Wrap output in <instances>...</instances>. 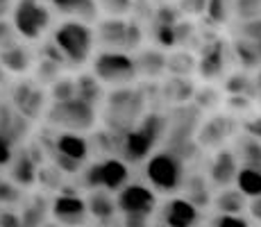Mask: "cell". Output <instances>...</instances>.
<instances>
[{
    "mask_svg": "<svg viewBox=\"0 0 261 227\" xmlns=\"http://www.w3.org/2000/svg\"><path fill=\"white\" fill-rule=\"evenodd\" d=\"M168 134V118L157 112H145L143 118L118 136V157L127 164L145 161L154 153L157 141H162Z\"/></svg>",
    "mask_w": 261,
    "mask_h": 227,
    "instance_id": "6da1fadb",
    "label": "cell"
},
{
    "mask_svg": "<svg viewBox=\"0 0 261 227\" xmlns=\"http://www.w3.org/2000/svg\"><path fill=\"white\" fill-rule=\"evenodd\" d=\"M53 41L64 55L68 66H84L93 59V50L98 48L95 41V28L93 23L77 21V18H64L62 23L55 28Z\"/></svg>",
    "mask_w": 261,
    "mask_h": 227,
    "instance_id": "7a4b0ae2",
    "label": "cell"
},
{
    "mask_svg": "<svg viewBox=\"0 0 261 227\" xmlns=\"http://www.w3.org/2000/svg\"><path fill=\"white\" fill-rule=\"evenodd\" d=\"M105 120L107 130L114 134H125L132 130L145 114L143 105V91H137L132 87H118L105 98Z\"/></svg>",
    "mask_w": 261,
    "mask_h": 227,
    "instance_id": "3957f363",
    "label": "cell"
},
{
    "mask_svg": "<svg viewBox=\"0 0 261 227\" xmlns=\"http://www.w3.org/2000/svg\"><path fill=\"white\" fill-rule=\"evenodd\" d=\"M91 70L105 87H132L141 75L137 68V57L125 50H100L91 59Z\"/></svg>",
    "mask_w": 261,
    "mask_h": 227,
    "instance_id": "277c9868",
    "label": "cell"
},
{
    "mask_svg": "<svg viewBox=\"0 0 261 227\" xmlns=\"http://www.w3.org/2000/svg\"><path fill=\"white\" fill-rule=\"evenodd\" d=\"M145 180L159 193H175L187 182V164L175 150H159L145 159Z\"/></svg>",
    "mask_w": 261,
    "mask_h": 227,
    "instance_id": "5b68a950",
    "label": "cell"
},
{
    "mask_svg": "<svg viewBox=\"0 0 261 227\" xmlns=\"http://www.w3.org/2000/svg\"><path fill=\"white\" fill-rule=\"evenodd\" d=\"M9 18L23 41H39L53 25V9L46 0H16Z\"/></svg>",
    "mask_w": 261,
    "mask_h": 227,
    "instance_id": "8992f818",
    "label": "cell"
},
{
    "mask_svg": "<svg viewBox=\"0 0 261 227\" xmlns=\"http://www.w3.org/2000/svg\"><path fill=\"white\" fill-rule=\"evenodd\" d=\"M93 28H95V41H98L100 50H125V53H134L141 45V39H143V30L132 18L105 16Z\"/></svg>",
    "mask_w": 261,
    "mask_h": 227,
    "instance_id": "52a82bcc",
    "label": "cell"
},
{
    "mask_svg": "<svg viewBox=\"0 0 261 227\" xmlns=\"http://www.w3.org/2000/svg\"><path fill=\"white\" fill-rule=\"evenodd\" d=\"M46 120L50 125L66 132H89L98 123V107L84 103L80 98H71L66 103H50L46 109Z\"/></svg>",
    "mask_w": 261,
    "mask_h": 227,
    "instance_id": "ba28073f",
    "label": "cell"
},
{
    "mask_svg": "<svg viewBox=\"0 0 261 227\" xmlns=\"http://www.w3.org/2000/svg\"><path fill=\"white\" fill-rule=\"evenodd\" d=\"M82 184L91 191L102 189L109 193H118L125 184H129V164L120 157L98 159L82 170Z\"/></svg>",
    "mask_w": 261,
    "mask_h": 227,
    "instance_id": "9c48e42d",
    "label": "cell"
},
{
    "mask_svg": "<svg viewBox=\"0 0 261 227\" xmlns=\"http://www.w3.org/2000/svg\"><path fill=\"white\" fill-rule=\"evenodd\" d=\"M89 153H91V143L82 132L59 130V134L53 139V164L64 173H80Z\"/></svg>",
    "mask_w": 261,
    "mask_h": 227,
    "instance_id": "30bf717a",
    "label": "cell"
},
{
    "mask_svg": "<svg viewBox=\"0 0 261 227\" xmlns=\"http://www.w3.org/2000/svg\"><path fill=\"white\" fill-rule=\"evenodd\" d=\"M118 214L123 216H152L157 209V193L145 184H125L116 193Z\"/></svg>",
    "mask_w": 261,
    "mask_h": 227,
    "instance_id": "8fae6325",
    "label": "cell"
},
{
    "mask_svg": "<svg viewBox=\"0 0 261 227\" xmlns=\"http://www.w3.org/2000/svg\"><path fill=\"white\" fill-rule=\"evenodd\" d=\"M48 91H43L41 82L37 80H21L12 89V107L18 109L25 118H39L46 114Z\"/></svg>",
    "mask_w": 261,
    "mask_h": 227,
    "instance_id": "7c38bea8",
    "label": "cell"
},
{
    "mask_svg": "<svg viewBox=\"0 0 261 227\" xmlns=\"http://www.w3.org/2000/svg\"><path fill=\"white\" fill-rule=\"evenodd\" d=\"M50 214L55 216V220H57L59 225L80 227L87 223L89 207H87V200L80 198L77 193H73V191H62V193L53 200Z\"/></svg>",
    "mask_w": 261,
    "mask_h": 227,
    "instance_id": "4fadbf2b",
    "label": "cell"
},
{
    "mask_svg": "<svg viewBox=\"0 0 261 227\" xmlns=\"http://www.w3.org/2000/svg\"><path fill=\"white\" fill-rule=\"evenodd\" d=\"M200 207H195L187 198H170L159 209L157 227H198Z\"/></svg>",
    "mask_w": 261,
    "mask_h": 227,
    "instance_id": "5bb4252c",
    "label": "cell"
},
{
    "mask_svg": "<svg viewBox=\"0 0 261 227\" xmlns=\"http://www.w3.org/2000/svg\"><path fill=\"white\" fill-rule=\"evenodd\" d=\"M239 170H241V161L237 157V153H234V148H218L212 161H209L207 178L214 186L225 189V186L237 182Z\"/></svg>",
    "mask_w": 261,
    "mask_h": 227,
    "instance_id": "9a60e30c",
    "label": "cell"
},
{
    "mask_svg": "<svg viewBox=\"0 0 261 227\" xmlns=\"http://www.w3.org/2000/svg\"><path fill=\"white\" fill-rule=\"evenodd\" d=\"M234 118L225 114H216L209 120H204L198 128V143L204 145V148H225V141L234 134Z\"/></svg>",
    "mask_w": 261,
    "mask_h": 227,
    "instance_id": "2e32d148",
    "label": "cell"
},
{
    "mask_svg": "<svg viewBox=\"0 0 261 227\" xmlns=\"http://www.w3.org/2000/svg\"><path fill=\"white\" fill-rule=\"evenodd\" d=\"M225 64H227V45L218 39L209 41L198 55V73L209 82L225 73Z\"/></svg>",
    "mask_w": 261,
    "mask_h": 227,
    "instance_id": "e0dca14e",
    "label": "cell"
},
{
    "mask_svg": "<svg viewBox=\"0 0 261 227\" xmlns=\"http://www.w3.org/2000/svg\"><path fill=\"white\" fill-rule=\"evenodd\" d=\"M39 161H41L39 155L30 153V150H18L14 161L9 164V178L18 186H32L34 182H39V170H41Z\"/></svg>",
    "mask_w": 261,
    "mask_h": 227,
    "instance_id": "ac0fdd59",
    "label": "cell"
},
{
    "mask_svg": "<svg viewBox=\"0 0 261 227\" xmlns=\"http://www.w3.org/2000/svg\"><path fill=\"white\" fill-rule=\"evenodd\" d=\"M0 62H3V68L7 70V75H25L32 68L34 57L28 45L16 41V43L0 50Z\"/></svg>",
    "mask_w": 261,
    "mask_h": 227,
    "instance_id": "d6986e66",
    "label": "cell"
},
{
    "mask_svg": "<svg viewBox=\"0 0 261 227\" xmlns=\"http://www.w3.org/2000/svg\"><path fill=\"white\" fill-rule=\"evenodd\" d=\"M53 9L68 18H77V21L91 23L100 16L98 0H46Z\"/></svg>",
    "mask_w": 261,
    "mask_h": 227,
    "instance_id": "ffe728a7",
    "label": "cell"
},
{
    "mask_svg": "<svg viewBox=\"0 0 261 227\" xmlns=\"http://www.w3.org/2000/svg\"><path fill=\"white\" fill-rule=\"evenodd\" d=\"M87 207H89V214H91L95 220H100V223H109V220H114V216L118 214L116 198H112V193L102 191V189H95L89 193Z\"/></svg>",
    "mask_w": 261,
    "mask_h": 227,
    "instance_id": "44dd1931",
    "label": "cell"
},
{
    "mask_svg": "<svg viewBox=\"0 0 261 227\" xmlns=\"http://www.w3.org/2000/svg\"><path fill=\"white\" fill-rule=\"evenodd\" d=\"M137 68L141 78H159L168 70V55L157 48L141 50L137 55Z\"/></svg>",
    "mask_w": 261,
    "mask_h": 227,
    "instance_id": "7402d4cb",
    "label": "cell"
},
{
    "mask_svg": "<svg viewBox=\"0 0 261 227\" xmlns=\"http://www.w3.org/2000/svg\"><path fill=\"white\" fill-rule=\"evenodd\" d=\"M75 82H77V98L80 100L93 105V107H98L100 103H105V98H107V95H105V84L95 78L93 70L75 75Z\"/></svg>",
    "mask_w": 261,
    "mask_h": 227,
    "instance_id": "603a6c76",
    "label": "cell"
},
{
    "mask_svg": "<svg viewBox=\"0 0 261 227\" xmlns=\"http://www.w3.org/2000/svg\"><path fill=\"white\" fill-rule=\"evenodd\" d=\"M234 153L241 161V166H250V168H261V141L250 134H241L234 141Z\"/></svg>",
    "mask_w": 261,
    "mask_h": 227,
    "instance_id": "cb8c5ba5",
    "label": "cell"
},
{
    "mask_svg": "<svg viewBox=\"0 0 261 227\" xmlns=\"http://www.w3.org/2000/svg\"><path fill=\"white\" fill-rule=\"evenodd\" d=\"M214 205L218 214H243V209L248 207V195H243L239 189L225 186L214 198Z\"/></svg>",
    "mask_w": 261,
    "mask_h": 227,
    "instance_id": "d4e9b609",
    "label": "cell"
},
{
    "mask_svg": "<svg viewBox=\"0 0 261 227\" xmlns=\"http://www.w3.org/2000/svg\"><path fill=\"white\" fill-rule=\"evenodd\" d=\"M212 182L209 178H202V175H193V178H189L184 182V189H187V195L184 198L191 200L195 207H207L209 200H212Z\"/></svg>",
    "mask_w": 261,
    "mask_h": 227,
    "instance_id": "484cf974",
    "label": "cell"
},
{
    "mask_svg": "<svg viewBox=\"0 0 261 227\" xmlns=\"http://www.w3.org/2000/svg\"><path fill=\"white\" fill-rule=\"evenodd\" d=\"M50 209H53V205H50L48 198H43V195H34V198L25 205V209L21 214L23 225L25 227H41L43 223H46V216H48Z\"/></svg>",
    "mask_w": 261,
    "mask_h": 227,
    "instance_id": "4316f807",
    "label": "cell"
},
{
    "mask_svg": "<svg viewBox=\"0 0 261 227\" xmlns=\"http://www.w3.org/2000/svg\"><path fill=\"white\" fill-rule=\"evenodd\" d=\"M225 91H227L229 95H248V98H252V95L259 93L257 78H252V75L245 73V70L232 73L225 80Z\"/></svg>",
    "mask_w": 261,
    "mask_h": 227,
    "instance_id": "83f0119b",
    "label": "cell"
},
{
    "mask_svg": "<svg viewBox=\"0 0 261 227\" xmlns=\"http://www.w3.org/2000/svg\"><path fill=\"white\" fill-rule=\"evenodd\" d=\"M237 189L243 195H248L250 200L261 195V168H250V166H241L237 175Z\"/></svg>",
    "mask_w": 261,
    "mask_h": 227,
    "instance_id": "f1b7e54d",
    "label": "cell"
},
{
    "mask_svg": "<svg viewBox=\"0 0 261 227\" xmlns=\"http://www.w3.org/2000/svg\"><path fill=\"white\" fill-rule=\"evenodd\" d=\"M50 103H66L71 98H77V82H75L73 75H62L50 84L48 91Z\"/></svg>",
    "mask_w": 261,
    "mask_h": 227,
    "instance_id": "f546056e",
    "label": "cell"
},
{
    "mask_svg": "<svg viewBox=\"0 0 261 227\" xmlns=\"http://www.w3.org/2000/svg\"><path fill=\"white\" fill-rule=\"evenodd\" d=\"M237 12V0H207V9L204 16L209 23L214 25H223L229 21V16Z\"/></svg>",
    "mask_w": 261,
    "mask_h": 227,
    "instance_id": "4dcf8cb0",
    "label": "cell"
},
{
    "mask_svg": "<svg viewBox=\"0 0 261 227\" xmlns=\"http://www.w3.org/2000/svg\"><path fill=\"white\" fill-rule=\"evenodd\" d=\"M198 68V59L193 55L184 53V50H177V53L168 55V73L179 75V78H187L189 73Z\"/></svg>",
    "mask_w": 261,
    "mask_h": 227,
    "instance_id": "1f68e13d",
    "label": "cell"
},
{
    "mask_svg": "<svg viewBox=\"0 0 261 227\" xmlns=\"http://www.w3.org/2000/svg\"><path fill=\"white\" fill-rule=\"evenodd\" d=\"M137 0H98V9L105 16L114 18H127L132 14Z\"/></svg>",
    "mask_w": 261,
    "mask_h": 227,
    "instance_id": "d6a6232c",
    "label": "cell"
},
{
    "mask_svg": "<svg viewBox=\"0 0 261 227\" xmlns=\"http://www.w3.org/2000/svg\"><path fill=\"white\" fill-rule=\"evenodd\" d=\"M23 186H18L16 182L0 180V205H16L23 198Z\"/></svg>",
    "mask_w": 261,
    "mask_h": 227,
    "instance_id": "836d02e7",
    "label": "cell"
},
{
    "mask_svg": "<svg viewBox=\"0 0 261 227\" xmlns=\"http://www.w3.org/2000/svg\"><path fill=\"white\" fill-rule=\"evenodd\" d=\"M16 141L12 139V136H7L5 132H0V168H5V166H9L16 157Z\"/></svg>",
    "mask_w": 261,
    "mask_h": 227,
    "instance_id": "e575fe53",
    "label": "cell"
},
{
    "mask_svg": "<svg viewBox=\"0 0 261 227\" xmlns=\"http://www.w3.org/2000/svg\"><path fill=\"white\" fill-rule=\"evenodd\" d=\"M245 39H250L261 53V18H252V21H243L241 23V32Z\"/></svg>",
    "mask_w": 261,
    "mask_h": 227,
    "instance_id": "d590c367",
    "label": "cell"
},
{
    "mask_svg": "<svg viewBox=\"0 0 261 227\" xmlns=\"http://www.w3.org/2000/svg\"><path fill=\"white\" fill-rule=\"evenodd\" d=\"M16 41H18V32H16V28H14L12 18H7V16L0 18V50L16 43Z\"/></svg>",
    "mask_w": 261,
    "mask_h": 227,
    "instance_id": "8d00e7d4",
    "label": "cell"
},
{
    "mask_svg": "<svg viewBox=\"0 0 261 227\" xmlns=\"http://www.w3.org/2000/svg\"><path fill=\"white\" fill-rule=\"evenodd\" d=\"M209 227H250V223L241 214H218L212 218Z\"/></svg>",
    "mask_w": 261,
    "mask_h": 227,
    "instance_id": "74e56055",
    "label": "cell"
},
{
    "mask_svg": "<svg viewBox=\"0 0 261 227\" xmlns=\"http://www.w3.org/2000/svg\"><path fill=\"white\" fill-rule=\"evenodd\" d=\"M179 9H182L184 14H191V16H195V14H204V9H207V0H179Z\"/></svg>",
    "mask_w": 261,
    "mask_h": 227,
    "instance_id": "f35d334b",
    "label": "cell"
},
{
    "mask_svg": "<svg viewBox=\"0 0 261 227\" xmlns=\"http://www.w3.org/2000/svg\"><path fill=\"white\" fill-rule=\"evenodd\" d=\"M243 132L261 141V114L259 116H252V118L245 120V123H243Z\"/></svg>",
    "mask_w": 261,
    "mask_h": 227,
    "instance_id": "ab89813d",
    "label": "cell"
},
{
    "mask_svg": "<svg viewBox=\"0 0 261 227\" xmlns=\"http://www.w3.org/2000/svg\"><path fill=\"white\" fill-rule=\"evenodd\" d=\"M23 220L14 211H0V227H21Z\"/></svg>",
    "mask_w": 261,
    "mask_h": 227,
    "instance_id": "60d3db41",
    "label": "cell"
},
{
    "mask_svg": "<svg viewBox=\"0 0 261 227\" xmlns=\"http://www.w3.org/2000/svg\"><path fill=\"white\" fill-rule=\"evenodd\" d=\"M123 227H148V216H125Z\"/></svg>",
    "mask_w": 261,
    "mask_h": 227,
    "instance_id": "b9f144b4",
    "label": "cell"
},
{
    "mask_svg": "<svg viewBox=\"0 0 261 227\" xmlns=\"http://www.w3.org/2000/svg\"><path fill=\"white\" fill-rule=\"evenodd\" d=\"M248 209H250V216H252L257 223H261V195H259V198H252V200H250Z\"/></svg>",
    "mask_w": 261,
    "mask_h": 227,
    "instance_id": "7bdbcfd3",
    "label": "cell"
},
{
    "mask_svg": "<svg viewBox=\"0 0 261 227\" xmlns=\"http://www.w3.org/2000/svg\"><path fill=\"white\" fill-rule=\"evenodd\" d=\"M12 7H14V3H12V0H0V18L9 16V12H12Z\"/></svg>",
    "mask_w": 261,
    "mask_h": 227,
    "instance_id": "ee69618b",
    "label": "cell"
},
{
    "mask_svg": "<svg viewBox=\"0 0 261 227\" xmlns=\"http://www.w3.org/2000/svg\"><path fill=\"white\" fill-rule=\"evenodd\" d=\"M5 82H7V70L3 68V62H0V87H3Z\"/></svg>",
    "mask_w": 261,
    "mask_h": 227,
    "instance_id": "f6af8a7d",
    "label": "cell"
},
{
    "mask_svg": "<svg viewBox=\"0 0 261 227\" xmlns=\"http://www.w3.org/2000/svg\"><path fill=\"white\" fill-rule=\"evenodd\" d=\"M257 89H259V95H261V73L257 75Z\"/></svg>",
    "mask_w": 261,
    "mask_h": 227,
    "instance_id": "bcb514c9",
    "label": "cell"
},
{
    "mask_svg": "<svg viewBox=\"0 0 261 227\" xmlns=\"http://www.w3.org/2000/svg\"><path fill=\"white\" fill-rule=\"evenodd\" d=\"M43 227H57V225H43Z\"/></svg>",
    "mask_w": 261,
    "mask_h": 227,
    "instance_id": "7dc6e473",
    "label": "cell"
},
{
    "mask_svg": "<svg viewBox=\"0 0 261 227\" xmlns=\"http://www.w3.org/2000/svg\"><path fill=\"white\" fill-rule=\"evenodd\" d=\"M21 227H25V225H21Z\"/></svg>",
    "mask_w": 261,
    "mask_h": 227,
    "instance_id": "c3c4849f",
    "label": "cell"
}]
</instances>
